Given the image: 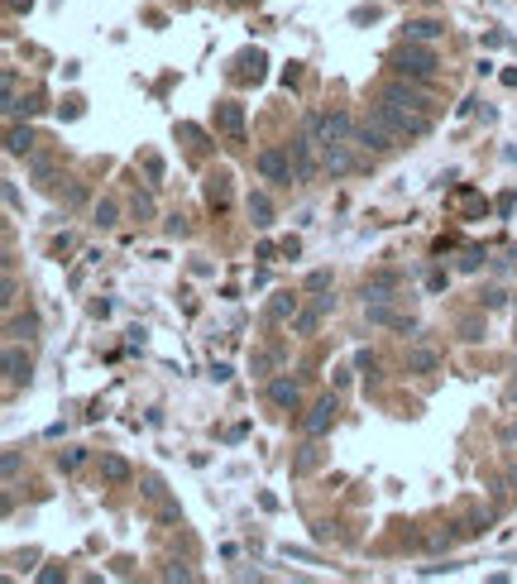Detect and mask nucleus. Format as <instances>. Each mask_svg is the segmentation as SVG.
<instances>
[{"label": "nucleus", "mask_w": 517, "mask_h": 584, "mask_svg": "<svg viewBox=\"0 0 517 584\" xmlns=\"http://www.w3.org/2000/svg\"><path fill=\"white\" fill-rule=\"evenodd\" d=\"M19 474V451H5V479H15Z\"/></svg>", "instance_id": "cd10ccee"}, {"label": "nucleus", "mask_w": 517, "mask_h": 584, "mask_svg": "<svg viewBox=\"0 0 517 584\" xmlns=\"http://www.w3.org/2000/svg\"><path fill=\"white\" fill-rule=\"evenodd\" d=\"M508 398H513V403H517V378H513V383H508Z\"/></svg>", "instance_id": "f704fd0d"}, {"label": "nucleus", "mask_w": 517, "mask_h": 584, "mask_svg": "<svg viewBox=\"0 0 517 584\" xmlns=\"http://www.w3.org/2000/svg\"><path fill=\"white\" fill-rule=\"evenodd\" d=\"M354 364H359V369H369V374H374V369H379V359H374V355H369V350H359V359H354Z\"/></svg>", "instance_id": "2f4dec72"}, {"label": "nucleus", "mask_w": 517, "mask_h": 584, "mask_svg": "<svg viewBox=\"0 0 517 584\" xmlns=\"http://www.w3.org/2000/svg\"><path fill=\"white\" fill-rule=\"evenodd\" d=\"M249 216H254L258 230H268V225H273V202H268L263 192H254V197H249Z\"/></svg>", "instance_id": "f3484780"}, {"label": "nucleus", "mask_w": 517, "mask_h": 584, "mask_svg": "<svg viewBox=\"0 0 517 584\" xmlns=\"http://www.w3.org/2000/svg\"><path fill=\"white\" fill-rule=\"evenodd\" d=\"M297 311H302V307H297L293 292H273V302H268V316H273V321H293Z\"/></svg>", "instance_id": "dca6fc26"}, {"label": "nucleus", "mask_w": 517, "mask_h": 584, "mask_svg": "<svg viewBox=\"0 0 517 584\" xmlns=\"http://www.w3.org/2000/svg\"><path fill=\"white\" fill-rule=\"evenodd\" d=\"M316 464H321V451H316V446H302V455H297V464H293V469H297V474H311Z\"/></svg>", "instance_id": "aec40b11"}, {"label": "nucleus", "mask_w": 517, "mask_h": 584, "mask_svg": "<svg viewBox=\"0 0 517 584\" xmlns=\"http://www.w3.org/2000/svg\"><path fill=\"white\" fill-rule=\"evenodd\" d=\"M369 111H374L397 139H422V134H431V111L402 106V101H388V96H379V106H369Z\"/></svg>", "instance_id": "f257e3e1"}, {"label": "nucleus", "mask_w": 517, "mask_h": 584, "mask_svg": "<svg viewBox=\"0 0 517 584\" xmlns=\"http://www.w3.org/2000/svg\"><path fill=\"white\" fill-rule=\"evenodd\" d=\"M268 403H273V407H283V412H297V407H302L297 378H273V383H268Z\"/></svg>", "instance_id": "9d476101"}, {"label": "nucleus", "mask_w": 517, "mask_h": 584, "mask_svg": "<svg viewBox=\"0 0 517 584\" xmlns=\"http://www.w3.org/2000/svg\"><path fill=\"white\" fill-rule=\"evenodd\" d=\"M402 34H407L412 43H431V39H441V34H445V24H441V19H407V24H402Z\"/></svg>", "instance_id": "ddd939ff"}, {"label": "nucleus", "mask_w": 517, "mask_h": 584, "mask_svg": "<svg viewBox=\"0 0 517 584\" xmlns=\"http://www.w3.org/2000/svg\"><path fill=\"white\" fill-rule=\"evenodd\" d=\"M5 149H10V154H29V149H34V129L15 125V129H10V139H5Z\"/></svg>", "instance_id": "a211bd4d"}, {"label": "nucleus", "mask_w": 517, "mask_h": 584, "mask_svg": "<svg viewBox=\"0 0 517 584\" xmlns=\"http://www.w3.org/2000/svg\"><path fill=\"white\" fill-rule=\"evenodd\" d=\"M163 230H168V235H187V220H182V216H168Z\"/></svg>", "instance_id": "c756f323"}, {"label": "nucleus", "mask_w": 517, "mask_h": 584, "mask_svg": "<svg viewBox=\"0 0 517 584\" xmlns=\"http://www.w3.org/2000/svg\"><path fill=\"white\" fill-rule=\"evenodd\" d=\"M206 206L211 211L230 206V172H211V177H206Z\"/></svg>", "instance_id": "f8f14e48"}, {"label": "nucleus", "mask_w": 517, "mask_h": 584, "mask_svg": "<svg viewBox=\"0 0 517 584\" xmlns=\"http://www.w3.org/2000/svg\"><path fill=\"white\" fill-rule=\"evenodd\" d=\"M354 144H359V149H369V154H379V159H384V154H393V149H397V144H402V139H397V134H393V129H388L384 120H379V115H374V111H369V115H364V120H359V125H354Z\"/></svg>", "instance_id": "7ed1b4c3"}, {"label": "nucleus", "mask_w": 517, "mask_h": 584, "mask_svg": "<svg viewBox=\"0 0 517 584\" xmlns=\"http://www.w3.org/2000/svg\"><path fill=\"white\" fill-rule=\"evenodd\" d=\"M321 168L331 172V177H345V172H354V154H350V144H321Z\"/></svg>", "instance_id": "1a4fd4ad"}, {"label": "nucleus", "mask_w": 517, "mask_h": 584, "mask_svg": "<svg viewBox=\"0 0 517 584\" xmlns=\"http://www.w3.org/2000/svg\"><path fill=\"white\" fill-rule=\"evenodd\" d=\"M215 129L230 144H245V106L240 101H215Z\"/></svg>", "instance_id": "39448f33"}, {"label": "nucleus", "mask_w": 517, "mask_h": 584, "mask_svg": "<svg viewBox=\"0 0 517 584\" xmlns=\"http://www.w3.org/2000/svg\"><path fill=\"white\" fill-rule=\"evenodd\" d=\"M397 288H402L397 273H374V278H364V302H393Z\"/></svg>", "instance_id": "9b49d317"}, {"label": "nucleus", "mask_w": 517, "mask_h": 584, "mask_svg": "<svg viewBox=\"0 0 517 584\" xmlns=\"http://www.w3.org/2000/svg\"><path fill=\"white\" fill-rule=\"evenodd\" d=\"M139 484H144V498H163V479L158 474H144Z\"/></svg>", "instance_id": "a878e982"}, {"label": "nucleus", "mask_w": 517, "mask_h": 584, "mask_svg": "<svg viewBox=\"0 0 517 584\" xmlns=\"http://www.w3.org/2000/svg\"><path fill=\"white\" fill-rule=\"evenodd\" d=\"M479 263H484V254H479V250H465V259H460V268H465V273H474Z\"/></svg>", "instance_id": "bb28decb"}, {"label": "nucleus", "mask_w": 517, "mask_h": 584, "mask_svg": "<svg viewBox=\"0 0 517 584\" xmlns=\"http://www.w3.org/2000/svg\"><path fill=\"white\" fill-rule=\"evenodd\" d=\"M336 412H340V403H336L331 393H326V398H316V407H311L306 421H302V426H306V436H311V441H316V436H326V431H331V421H336Z\"/></svg>", "instance_id": "6e6552de"}, {"label": "nucleus", "mask_w": 517, "mask_h": 584, "mask_svg": "<svg viewBox=\"0 0 517 584\" xmlns=\"http://www.w3.org/2000/svg\"><path fill=\"white\" fill-rule=\"evenodd\" d=\"M5 374H10V383L29 378V364H24V355H19V350H5Z\"/></svg>", "instance_id": "6ab92c4d"}, {"label": "nucleus", "mask_w": 517, "mask_h": 584, "mask_svg": "<svg viewBox=\"0 0 517 584\" xmlns=\"http://www.w3.org/2000/svg\"><path fill=\"white\" fill-rule=\"evenodd\" d=\"M460 335H465V340H479V321L465 316V321H460Z\"/></svg>", "instance_id": "7c9ffc66"}, {"label": "nucleus", "mask_w": 517, "mask_h": 584, "mask_svg": "<svg viewBox=\"0 0 517 584\" xmlns=\"http://www.w3.org/2000/svg\"><path fill=\"white\" fill-rule=\"evenodd\" d=\"M144 168H149V177H154V182H163V159H154V154H149Z\"/></svg>", "instance_id": "c85d7f7f"}, {"label": "nucleus", "mask_w": 517, "mask_h": 584, "mask_svg": "<svg viewBox=\"0 0 517 584\" xmlns=\"http://www.w3.org/2000/svg\"><path fill=\"white\" fill-rule=\"evenodd\" d=\"M96 225H101V230L115 225V202H96Z\"/></svg>", "instance_id": "5701e85b"}, {"label": "nucleus", "mask_w": 517, "mask_h": 584, "mask_svg": "<svg viewBox=\"0 0 517 584\" xmlns=\"http://www.w3.org/2000/svg\"><path fill=\"white\" fill-rule=\"evenodd\" d=\"M273 364H278V355H268V350H258L254 359H249V369H254V374H258V378L268 374V369H273Z\"/></svg>", "instance_id": "b1692460"}, {"label": "nucleus", "mask_w": 517, "mask_h": 584, "mask_svg": "<svg viewBox=\"0 0 517 584\" xmlns=\"http://www.w3.org/2000/svg\"><path fill=\"white\" fill-rule=\"evenodd\" d=\"M101 479L120 489V484H129V479H134V469H129V460H120V455H101Z\"/></svg>", "instance_id": "4468645a"}, {"label": "nucleus", "mask_w": 517, "mask_h": 584, "mask_svg": "<svg viewBox=\"0 0 517 584\" xmlns=\"http://www.w3.org/2000/svg\"><path fill=\"white\" fill-rule=\"evenodd\" d=\"M306 292H331V273H326V268H311V273H306Z\"/></svg>", "instance_id": "4be33fe9"}, {"label": "nucleus", "mask_w": 517, "mask_h": 584, "mask_svg": "<svg viewBox=\"0 0 517 584\" xmlns=\"http://www.w3.org/2000/svg\"><path fill=\"white\" fill-rule=\"evenodd\" d=\"M5 5H10V10H29V0H5Z\"/></svg>", "instance_id": "72a5a7b5"}, {"label": "nucleus", "mask_w": 517, "mask_h": 584, "mask_svg": "<svg viewBox=\"0 0 517 584\" xmlns=\"http://www.w3.org/2000/svg\"><path fill=\"white\" fill-rule=\"evenodd\" d=\"M364 316H369L374 326H388V331H402V335L417 331V316H402V311H393L388 302H364Z\"/></svg>", "instance_id": "423d86ee"}, {"label": "nucleus", "mask_w": 517, "mask_h": 584, "mask_svg": "<svg viewBox=\"0 0 517 584\" xmlns=\"http://www.w3.org/2000/svg\"><path fill=\"white\" fill-rule=\"evenodd\" d=\"M82 460H86V451H77V446H72V451H58V469L72 474V469H82Z\"/></svg>", "instance_id": "412c9836"}, {"label": "nucleus", "mask_w": 517, "mask_h": 584, "mask_svg": "<svg viewBox=\"0 0 517 584\" xmlns=\"http://www.w3.org/2000/svg\"><path fill=\"white\" fill-rule=\"evenodd\" d=\"M441 369V355L427 350V345H417V350H407V374H436Z\"/></svg>", "instance_id": "2eb2a0df"}, {"label": "nucleus", "mask_w": 517, "mask_h": 584, "mask_svg": "<svg viewBox=\"0 0 517 584\" xmlns=\"http://www.w3.org/2000/svg\"><path fill=\"white\" fill-rule=\"evenodd\" d=\"M211 378H215V383H225V378H230V364H220V359H215V364H211Z\"/></svg>", "instance_id": "473e14b6"}, {"label": "nucleus", "mask_w": 517, "mask_h": 584, "mask_svg": "<svg viewBox=\"0 0 517 584\" xmlns=\"http://www.w3.org/2000/svg\"><path fill=\"white\" fill-rule=\"evenodd\" d=\"M508 436H517V421H513V426H508Z\"/></svg>", "instance_id": "c9c22d12"}, {"label": "nucleus", "mask_w": 517, "mask_h": 584, "mask_svg": "<svg viewBox=\"0 0 517 584\" xmlns=\"http://www.w3.org/2000/svg\"><path fill=\"white\" fill-rule=\"evenodd\" d=\"M436 67H441V58H436V48H427V43H402L397 53H393V72L397 77H417V82H431L436 77Z\"/></svg>", "instance_id": "f03ea898"}, {"label": "nucleus", "mask_w": 517, "mask_h": 584, "mask_svg": "<svg viewBox=\"0 0 517 584\" xmlns=\"http://www.w3.org/2000/svg\"><path fill=\"white\" fill-rule=\"evenodd\" d=\"M134 216H139V220H154V197L134 192Z\"/></svg>", "instance_id": "393cba45"}, {"label": "nucleus", "mask_w": 517, "mask_h": 584, "mask_svg": "<svg viewBox=\"0 0 517 584\" xmlns=\"http://www.w3.org/2000/svg\"><path fill=\"white\" fill-rule=\"evenodd\" d=\"M258 177L263 182H297V168H293V149H283V144H268V149H258Z\"/></svg>", "instance_id": "20e7f679"}, {"label": "nucleus", "mask_w": 517, "mask_h": 584, "mask_svg": "<svg viewBox=\"0 0 517 584\" xmlns=\"http://www.w3.org/2000/svg\"><path fill=\"white\" fill-rule=\"evenodd\" d=\"M321 144H354L350 111H326V115H321Z\"/></svg>", "instance_id": "0eeeda50"}]
</instances>
